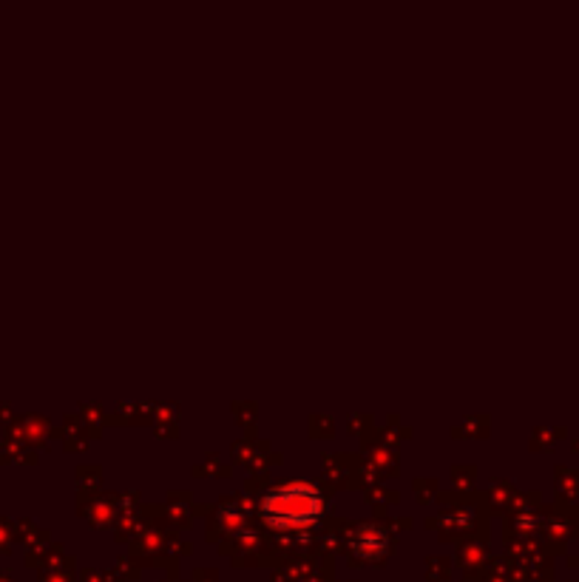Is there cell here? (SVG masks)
Segmentation results:
<instances>
[{
	"label": "cell",
	"mask_w": 579,
	"mask_h": 582,
	"mask_svg": "<svg viewBox=\"0 0 579 582\" xmlns=\"http://www.w3.org/2000/svg\"><path fill=\"white\" fill-rule=\"evenodd\" d=\"M324 512V497L310 483H287L264 494L262 517L273 529L299 531L316 526Z\"/></svg>",
	"instance_id": "cell-1"
}]
</instances>
